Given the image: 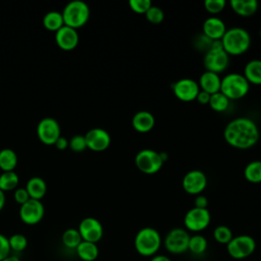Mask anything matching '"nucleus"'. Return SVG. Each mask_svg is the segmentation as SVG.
<instances>
[{
  "label": "nucleus",
  "instance_id": "obj_1",
  "mask_svg": "<svg viewBox=\"0 0 261 261\" xmlns=\"http://www.w3.org/2000/svg\"><path fill=\"white\" fill-rule=\"evenodd\" d=\"M223 137L225 142L241 150L252 148L259 140V128L255 121L248 117L231 119L224 127Z\"/></svg>",
  "mask_w": 261,
  "mask_h": 261
},
{
  "label": "nucleus",
  "instance_id": "obj_2",
  "mask_svg": "<svg viewBox=\"0 0 261 261\" xmlns=\"http://www.w3.org/2000/svg\"><path fill=\"white\" fill-rule=\"evenodd\" d=\"M135 249L141 256L153 257L157 255L161 245L162 239L159 231L153 227H143L135 236Z\"/></svg>",
  "mask_w": 261,
  "mask_h": 261
},
{
  "label": "nucleus",
  "instance_id": "obj_3",
  "mask_svg": "<svg viewBox=\"0 0 261 261\" xmlns=\"http://www.w3.org/2000/svg\"><path fill=\"white\" fill-rule=\"evenodd\" d=\"M223 50L228 55H242L247 52L251 45V36L243 28H231L226 30L221 38Z\"/></svg>",
  "mask_w": 261,
  "mask_h": 261
},
{
  "label": "nucleus",
  "instance_id": "obj_4",
  "mask_svg": "<svg viewBox=\"0 0 261 261\" xmlns=\"http://www.w3.org/2000/svg\"><path fill=\"white\" fill-rule=\"evenodd\" d=\"M250 90V84L245 76L238 72L227 73L221 79L220 92L230 101L244 98Z\"/></svg>",
  "mask_w": 261,
  "mask_h": 261
},
{
  "label": "nucleus",
  "instance_id": "obj_5",
  "mask_svg": "<svg viewBox=\"0 0 261 261\" xmlns=\"http://www.w3.org/2000/svg\"><path fill=\"white\" fill-rule=\"evenodd\" d=\"M65 25L77 29L86 24L90 17V8L82 0H73L66 4L62 12Z\"/></svg>",
  "mask_w": 261,
  "mask_h": 261
},
{
  "label": "nucleus",
  "instance_id": "obj_6",
  "mask_svg": "<svg viewBox=\"0 0 261 261\" xmlns=\"http://www.w3.org/2000/svg\"><path fill=\"white\" fill-rule=\"evenodd\" d=\"M163 163L160 152L152 149H143L139 151L135 157V164L137 168L146 174L157 173L161 169Z\"/></svg>",
  "mask_w": 261,
  "mask_h": 261
},
{
  "label": "nucleus",
  "instance_id": "obj_7",
  "mask_svg": "<svg viewBox=\"0 0 261 261\" xmlns=\"http://www.w3.org/2000/svg\"><path fill=\"white\" fill-rule=\"evenodd\" d=\"M256 249L255 240L249 234H240L233 237L226 245L228 255L237 260L250 257Z\"/></svg>",
  "mask_w": 261,
  "mask_h": 261
},
{
  "label": "nucleus",
  "instance_id": "obj_8",
  "mask_svg": "<svg viewBox=\"0 0 261 261\" xmlns=\"http://www.w3.org/2000/svg\"><path fill=\"white\" fill-rule=\"evenodd\" d=\"M190 234L187 229L181 227H174L170 229L162 241L164 248L170 254H182L188 251Z\"/></svg>",
  "mask_w": 261,
  "mask_h": 261
},
{
  "label": "nucleus",
  "instance_id": "obj_9",
  "mask_svg": "<svg viewBox=\"0 0 261 261\" xmlns=\"http://www.w3.org/2000/svg\"><path fill=\"white\" fill-rule=\"evenodd\" d=\"M211 221V215L208 208L193 207L187 211L184 216L185 227L193 232H199L208 227Z\"/></svg>",
  "mask_w": 261,
  "mask_h": 261
},
{
  "label": "nucleus",
  "instance_id": "obj_10",
  "mask_svg": "<svg viewBox=\"0 0 261 261\" xmlns=\"http://www.w3.org/2000/svg\"><path fill=\"white\" fill-rule=\"evenodd\" d=\"M203 63L207 71L218 74L227 68L229 55L223 49H210L205 53Z\"/></svg>",
  "mask_w": 261,
  "mask_h": 261
},
{
  "label": "nucleus",
  "instance_id": "obj_11",
  "mask_svg": "<svg viewBox=\"0 0 261 261\" xmlns=\"http://www.w3.org/2000/svg\"><path fill=\"white\" fill-rule=\"evenodd\" d=\"M37 135L41 142L46 145H54L60 137V126L57 120L51 117L43 118L37 126Z\"/></svg>",
  "mask_w": 261,
  "mask_h": 261
},
{
  "label": "nucleus",
  "instance_id": "obj_12",
  "mask_svg": "<svg viewBox=\"0 0 261 261\" xmlns=\"http://www.w3.org/2000/svg\"><path fill=\"white\" fill-rule=\"evenodd\" d=\"M181 185L186 193L198 196L207 187L206 174L199 169L190 170L184 175Z\"/></svg>",
  "mask_w": 261,
  "mask_h": 261
},
{
  "label": "nucleus",
  "instance_id": "obj_13",
  "mask_svg": "<svg viewBox=\"0 0 261 261\" xmlns=\"http://www.w3.org/2000/svg\"><path fill=\"white\" fill-rule=\"evenodd\" d=\"M174 96L182 102H191L196 100L200 87L193 79L185 77L176 81L172 86Z\"/></svg>",
  "mask_w": 261,
  "mask_h": 261
},
{
  "label": "nucleus",
  "instance_id": "obj_14",
  "mask_svg": "<svg viewBox=\"0 0 261 261\" xmlns=\"http://www.w3.org/2000/svg\"><path fill=\"white\" fill-rule=\"evenodd\" d=\"M44 216V206L40 200L30 199L20 205L19 217L25 224H37Z\"/></svg>",
  "mask_w": 261,
  "mask_h": 261
},
{
  "label": "nucleus",
  "instance_id": "obj_15",
  "mask_svg": "<svg viewBox=\"0 0 261 261\" xmlns=\"http://www.w3.org/2000/svg\"><path fill=\"white\" fill-rule=\"evenodd\" d=\"M77 230L80 231L83 241L86 242L97 244L103 237V226L101 222L94 217L84 218L81 221Z\"/></svg>",
  "mask_w": 261,
  "mask_h": 261
},
{
  "label": "nucleus",
  "instance_id": "obj_16",
  "mask_svg": "<svg viewBox=\"0 0 261 261\" xmlns=\"http://www.w3.org/2000/svg\"><path fill=\"white\" fill-rule=\"evenodd\" d=\"M85 139L87 143V148L96 152L106 150L111 143L110 135L105 129L100 127L90 129L85 135Z\"/></svg>",
  "mask_w": 261,
  "mask_h": 261
},
{
  "label": "nucleus",
  "instance_id": "obj_17",
  "mask_svg": "<svg viewBox=\"0 0 261 261\" xmlns=\"http://www.w3.org/2000/svg\"><path fill=\"white\" fill-rule=\"evenodd\" d=\"M55 40L57 45L65 51H70L74 49L79 43V35L75 29L68 25H63L60 28L55 35Z\"/></svg>",
  "mask_w": 261,
  "mask_h": 261
},
{
  "label": "nucleus",
  "instance_id": "obj_18",
  "mask_svg": "<svg viewBox=\"0 0 261 261\" xmlns=\"http://www.w3.org/2000/svg\"><path fill=\"white\" fill-rule=\"evenodd\" d=\"M202 30L203 35L212 41H216L221 40L227 29L222 19L216 16H211L205 19L202 25Z\"/></svg>",
  "mask_w": 261,
  "mask_h": 261
},
{
  "label": "nucleus",
  "instance_id": "obj_19",
  "mask_svg": "<svg viewBox=\"0 0 261 261\" xmlns=\"http://www.w3.org/2000/svg\"><path fill=\"white\" fill-rule=\"evenodd\" d=\"M132 125L138 133H149L155 125V117L149 111H138L132 118Z\"/></svg>",
  "mask_w": 261,
  "mask_h": 261
},
{
  "label": "nucleus",
  "instance_id": "obj_20",
  "mask_svg": "<svg viewBox=\"0 0 261 261\" xmlns=\"http://www.w3.org/2000/svg\"><path fill=\"white\" fill-rule=\"evenodd\" d=\"M221 79L217 73L211 71H204L199 79V87L202 91L212 95L217 92H220Z\"/></svg>",
  "mask_w": 261,
  "mask_h": 261
},
{
  "label": "nucleus",
  "instance_id": "obj_21",
  "mask_svg": "<svg viewBox=\"0 0 261 261\" xmlns=\"http://www.w3.org/2000/svg\"><path fill=\"white\" fill-rule=\"evenodd\" d=\"M229 4L237 14L244 17L253 15L258 9V2L256 0H230Z\"/></svg>",
  "mask_w": 261,
  "mask_h": 261
},
{
  "label": "nucleus",
  "instance_id": "obj_22",
  "mask_svg": "<svg viewBox=\"0 0 261 261\" xmlns=\"http://www.w3.org/2000/svg\"><path fill=\"white\" fill-rule=\"evenodd\" d=\"M245 79L248 81L249 84L261 85V60L260 59H253L247 62L244 67V74Z\"/></svg>",
  "mask_w": 261,
  "mask_h": 261
},
{
  "label": "nucleus",
  "instance_id": "obj_23",
  "mask_svg": "<svg viewBox=\"0 0 261 261\" xmlns=\"http://www.w3.org/2000/svg\"><path fill=\"white\" fill-rule=\"evenodd\" d=\"M25 190L28 191L31 199L41 200L44 197V195L46 194L47 186L43 178L35 176L28 180Z\"/></svg>",
  "mask_w": 261,
  "mask_h": 261
},
{
  "label": "nucleus",
  "instance_id": "obj_24",
  "mask_svg": "<svg viewBox=\"0 0 261 261\" xmlns=\"http://www.w3.org/2000/svg\"><path fill=\"white\" fill-rule=\"evenodd\" d=\"M76 254L84 261H94L99 255V250L95 243L82 241L76 247Z\"/></svg>",
  "mask_w": 261,
  "mask_h": 261
},
{
  "label": "nucleus",
  "instance_id": "obj_25",
  "mask_svg": "<svg viewBox=\"0 0 261 261\" xmlns=\"http://www.w3.org/2000/svg\"><path fill=\"white\" fill-rule=\"evenodd\" d=\"M17 164L16 153L8 148L0 151V168L3 171H13Z\"/></svg>",
  "mask_w": 261,
  "mask_h": 261
},
{
  "label": "nucleus",
  "instance_id": "obj_26",
  "mask_svg": "<svg viewBox=\"0 0 261 261\" xmlns=\"http://www.w3.org/2000/svg\"><path fill=\"white\" fill-rule=\"evenodd\" d=\"M244 176L249 182H261V161L254 160L249 162L244 169Z\"/></svg>",
  "mask_w": 261,
  "mask_h": 261
},
{
  "label": "nucleus",
  "instance_id": "obj_27",
  "mask_svg": "<svg viewBox=\"0 0 261 261\" xmlns=\"http://www.w3.org/2000/svg\"><path fill=\"white\" fill-rule=\"evenodd\" d=\"M207 247H208V242L204 236L196 233L190 237L188 251H190L191 253L195 255H202L203 253L206 252Z\"/></svg>",
  "mask_w": 261,
  "mask_h": 261
},
{
  "label": "nucleus",
  "instance_id": "obj_28",
  "mask_svg": "<svg viewBox=\"0 0 261 261\" xmlns=\"http://www.w3.org/2000/svg\"><path fill=\"white\" fill-rule=\"evenodd\" d=\"M44 27L49 31H58L64 25L62 13L57 11H50L45 14L43 18Z\"/></svg>",
  "mask_w": 261,
  "mask_h": 261
},
{
  "label": "nucleus",
  "instance_id": "obj_29",
  "mask_svg": "<svg viewBox=\"0 0 261 261\" xmlns=\"http://www.w3.org/2000/svg\"><path fill=\"white\" fill-rule=\"evenodd\" d=\"M18 185V175L14 171H3L0 174V190L11 191Z\"/></svg>",
  "mask_w": 261,
  "mask_h": 261
},
{
  "label": "nucleus",
  "instance_id": "obj_30",
  "mask_svg": "<svg viewBox=\"0 0 261 261\" xmlns=\"http://www.w3.org/2000/svg\"><path fill=\"white\" fill-rule=\"evenodd\" d=\"M208 105L216 112H223L228 108L229 100L221 92H217L210 96Z\"/></svg>",
  "mask_w": 261,
  "mask_h": 261
},
{
  "label": "nucleus",
  "instance_id": "obj_31",
  "mask_svg": "<svg viewBox=\"0 0 261 261\" xmlns=\"http://www.w3.org/2000/svg\"><path fill=\"white\" fill-rule=\"evenodd\" d=\"M62 243L65 247L69 249H76V247L82 243L83 239L80 234V231L74 228L66 229L62 234Z\"/></svg>",
  "mask_w": 261,
  "mask_h": 261
},
{
  "label": "nucleus",
  "instance_id": "obj_32",
  "mask_svg": "<svg viewBox=\"0 0 261 261\" xmlns=\"http://www.w3.org/2000/svg\"><path fill=\"white\" fill-rule=\"evenodd\" d=\"M213 238L217 243L221 245H227L233 238V234L228 226L218 225L213 230Z\"/></svg>",
  "mask_w": 261,
  "mask_h": 261
},
{
  "label": "nucleus",
  "instance_id": "obj_33",
  "mask_svg": "<svg viewBox=\"0 0 261 261\" xmlns=\"http://www.w3.org/2000/svg\"><path fill=\"white\" fill-rule=\"evenodd\" d=\"M9 246H10V250H13L15 252H21L23 251L27 246H28V241L27 238L23 234L20 233H15L12 234L9 239Z\"/></svg>",
  "mask_w": 261,
  "mask_h": 261
},
{
  "label": "nucleus",
  "instance_id": "obj_34",
  "mask_svg": "<svg viewBox=\"0 0 261 261\" xmlns=\"http://www.w3.org/2000/svg\"><path fill=\"white\" fill-rule=\"evenodd\" d=\"M145 15H146L147 20L149 22H151V23H154V24H159L164 19V12H163V10L160 7L155 6V5H152L147 10Z\"/></svg>",
  "mask_w": 261,
  "mask_h": 261
},
{
  "label": "nucleus",
  "instance_id": "obj_35",
  "mask_svg": "<svg viewBox=\"0 0 261 261\" xmlns=\"http://www.w3.org/2000/svg\"><path fill=\"white\" fill-rule=\"evenodd\" d=\"M128 5L134 12L145 14L147 10L152 6V2L150 0H129Z\"/></svg>",
  "mask_w": 261,
  "mask_h": 261
},
{
  "label": "nucleus",
  "instance_id": "obj_36",
  "mask_svg": "<svg viewBox=\"0 0 261 261\" xmlns=\"http://www.w3.org/2000/svg\"><path fill=\"white\" fill-rule=\"evenodd\" d=\"M225 4L226 2L224 0H206L204 2V7L209 13L217 14L224 9Z\"/></svg>",
  "mask_w": 261,
  "mask_h": 261
},
{
  "label": "nucleus",
  "instance_id": "obj_37",
  "mask_svg": "<svg viewBox=\"0 0 261 261\" xmlns=\"http://www.w3.org/2000/svg\"><path fill=\"white\" fill-rule=\"evenodd\" d=\"M68 147L74 152H82L87 148L85 136L75 135L68 141Z\"/></svg>",
  "mask_w": 261,
  "mask_h": 261
},
{
  "label": "nucleus",
  "instance_id": "obj_38",
  "mask_svg": "<svg viewBox=\"0 0 261 261\" xmlns=\"http://www.w3.org/2000/svg\"><path fill=\"white\" fill-rule=\"evenodd\" d=\"M211 44H212V40H210L209 38H207L205 35L201 34L199 36H197L194 40V46L196 49L198 50H201V51H204L205 53L210 50V47H211Z\"/></svg>",
  "mask_w": 261,
  "mask_h": 261
},
{
  "label": "nucleus",
  "instance_id": "obj_39",
  "mask_svg": "<svg viewBox=\"0 0 261 261\" xmlns=\"http://www.w3.org/2000/svg\"><path fill=\"white\" fill-rule=\"evenodd\" d=\"M9 253H10V246H9L8 239L2 233H0V261L8 257Z\"/></svg>",
  "mask_w": 261,
  "mask_h": 261
},
{
  "label": "nucleus",
  "instance_id": "obj_40",
  "mask_svg": "<svg viewBox=\"0 0 261 261\" xmlns=\"http://www.w3.org/2000/svg\"><path fill=\"white\" fill-rule=\"evenodd\" d=\"M31 198H30V195L28 193V191L25 190V188H19V189H16L15 192H14V200L22 205L24 204L27 201H29Z\"/></svg>",
  "mask_w": 261,
  "mask_h": 261
},
{
  "label": "nucleus",
  "instance_id": "obj_41",
  "mask_svg": "<svg viewBox=\"0 0 261 261\" xmlns=\"http://www.w3.org/2000/svg\"><path fill=\"white\" fill-rule=\"evenodd\" d=\"M194 203H195V207L205 209L208 206V199H207V197H205V196L200 194V195L196 196Z\"/></svg>",
  "mask_w": 261,
  "mask_h": 261
},
{
  "label": "nucleus",
  "instance_id": "obj_42",
  "mask_svg": "<svg viewBox=\"0 0 261 261\" xmlns=\"http://www.w3.org/2000/svg\"><path fill=\"white\" fill-rule=\"evenodd\" d=\"M210 96H211L210 94H208V93H206V92H204V91L200 90V92H199V93H198V95H197L196 100H197L200 104H202V105H206V104H208V103H209Z\"/></svg>",
  "mask_w": 261,
  "mask_h": 261
},
{
  "label": "nucleus",
  "instance_id": "obj_43",
  "mask_svg": "<svg viewBox=\"0 0 261 261\" xmlns=\"http://www.w3.org/2000/svg\"><path fill=\"white\" fill-rule=\"evenodd\" d=\"M58 150H64L68 147V141L64 137H59V139L54 144Z\"/></svg>",
  "mask_w": 261,
  "mask_h": 261
},
{
  "label": "nucleus",
  "instance_id": "obj_44",
  "mask_svg": "<svg viewBox=\"0 0 261 261\" xmlns=\"http://www.w3.org/2000/svg\"><path fill=\"white\" fill-rule=\"evenodd\" d=\"M150 261H171V260H170V258H168L165 255H158L157 254V255L153 256Z\"/></svg>",
  "mask_w": 261,
  "mask_h": 261
},
{
  "label": "nucleus",
  "instance_id": "obj_45",
  "mask_svg": "<svg viewBox=\"0 0 261 261\" xmlns=\"http://www.w3.org/2000/svg\"><path fill=\"white\" fill-rule=\"evenodd\" d=\"M5 204V196H4V192L2 190H0V211L2 210V208L4 207Z\"/></svg>",
  "mask_w": 261,
  "mask_h": 261
},
{
  "label": "nucleus",
  "instance_id": "obj_46",
  "mask_svg": "<svg viewBox=\"0 0 261 261\" xmlns=\"http://www.w3.org/2000/svg\"><path fill=\"white\" fill-rule=\"evenodd\" d=\"M2 261H20V260L17 257H15V256H8V257H6Z\"/></svg>",
  "mask_w": 261,
  "mask_h": 261
},
{
  "label": "nucleus",
  "instance_id": "obj_47",
  "mask_svg": "<svg viewBox=\"0 0 261 261\" xmlns=\"http://www.w3.org/2000/svg\"><path fill=\"white\" fill-rule=\"evenodd\" d=\"M260 38H261V29H260Z\"/></svg>",
  "mask_w": 261,
  "mask_h": 261
},
{
  "label": "nucleus",
  "instance_id": "obj_48",
  "mask_svg": "<svg viewBox=\"0 0 261 261\" xmlns=\"http://www.w3.org/2000/svg\"><path fill=\"white\" fill-rule=\"evenodd\" d=\"M179 261H185V260H179Z\"/></svg>",
  "mask_w": 261,
  "mask_h": 261
}]
</instances>
